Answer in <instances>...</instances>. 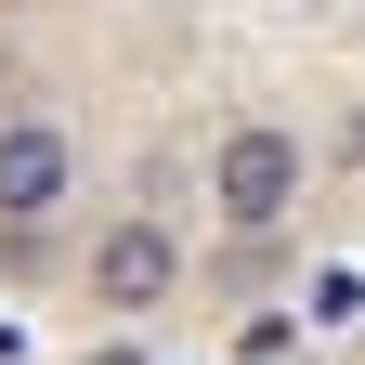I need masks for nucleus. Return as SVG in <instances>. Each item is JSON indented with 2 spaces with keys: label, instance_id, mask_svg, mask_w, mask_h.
<instances>
[{
  "label": "nucleus",
  "instance_id": "1",
  "mask_svg": "<svg viewBox=\"0 0 365 365\" xmlns=\"http://www.w3.org/2000/svg\"><path fill=\"white\" fill-rule=\"evenodd\" d=\"M209 196H222V222H235V235H274V222L300 209V144H287V130H222Z\"/></svg>",
  "mask_w": 365,
  "mask_h": 365
},
{
  "label": "nucleus",
  "instance_id": "2",
  "mask_svg": "<svg viewBox=\"0 0 365 365\" xmlns=\"http://www.w3.org/2000/svg\"><path fill=\"white\" fill-rule=\"evenodd\" d=\"M66 182H78L66 130H39V118H0V222H14V235L66 209Z\"/></svg>",
  "mask_w": 365,
  "mask_h": 365
},
{
  "label": "nucleus",
  "instance_id": "3",
  "mask_svg": "<svg viewBox=\"0 0 365 365\" xmlns=\"http://www.w3.org/2000/svg\"><path fill=\"white\" fill-rule=\"evenodd\" d=\"M182 287V248L157 235V222H118V235H91V300L105 313H157Z\"/></svg>",
  "mask_w": 365,
  "mask_h": 365
},
{
  "label": "nucleus",
  "instance_id": "4",
  "mask_svg": "<svg viewBox=\"0 0 365 365\" xmlns=\"http://www.w3.org/2000/svg\"><path fill=\"white\" fill-rule=\"evenodd\" d=\"M352 313H365V274H352V261H327V274H313V313H300V327H352Z\"/></svg>",
  "mask_w": 365,
  "mask_h": 365
},
{
  "label": "nucleus",
  "instance_id": "5",
  "mask_svg": "<svg viewBox=\"0 0 365 365\" xmlns=\"http://www.w3.org/2000/svg\"><path fill=\"white\" fill-rule=\"evenodd\" d=\"M14 352H26V339H14V327H0V365H14Z\"/></svg>",
  "mask_w": 365,
  "mask_h": 365
}]
</instances>
